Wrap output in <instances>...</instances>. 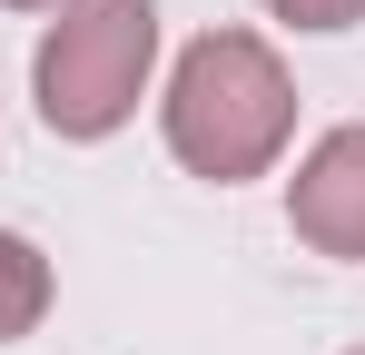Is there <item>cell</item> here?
<instances>
[{
	"label": "cell",
	"mask_w": 365,
	"mask_h": 355,
	"mask_svg": "<svg viewBox=\"0 0 365 355\" xmlns=\"http://www.w3.org/2000/svg\"><path fill=\"white\" fill-rule=\"evenodd\" d=\"M287 128H297V89H287V69H277V50L257 30L187 40L178 79H168V148H178V168L217 178V187L267 178Z\"/></svg>",
	"instance_id": "1"
},
{
	"label": "cell",
	"mask_w": 365,
	"mask_h": 355,
	"mask_svg": "<svg viewBox=\"0 0 365 355\" xmlns=\"http://www.w3.org/2000/svg\"><path fill=\"white\" fill-rule=\"evenodd\" d=\"M158 59V0H60L50 40L30 59L40 89V128L50 138H109Z\"/></svg>",
	"instance_id": "2"
},
{
	"label": "cell",
	"mask_w": 365,
	"mask_h": 355,
	"mask_svg": "<svg viewBox=\"0 0 365 355\" xmlns=\"http://www.w3.org/2000/svg\"><path fill=\"white\" fill-rule=\"evenodd\" d=\"M287 227L316 257H365V128H326L287 178Z\"/></svg>",
	"instance_id": "3"
},
{
	"label": "cell",
	"mask_w": 365,
	"mask_h": 355,
	"mask_svg": "<svg viewBox=\"0 0 365 355\" xmlns=\"http://www.w3.org/2000/svg\"><path fill=\"white\" fill-rule=\"evenodd\" d=\"M40 316H50V257H40L30 237L0 227V346H10V336H30Z\"/></svg>",
	"instance_id": "4"
},
{
	"label": "cell",
	"mask_w": 365,
	"mask_h": 355,
	"mask_svg": "<svg viewBox=\"0 0 365 355\" xmlns=\"http://www.w3.org/2000/svg\"><path fill=\"white\" fill-rule=\"evenodd\" d=\"M277 20H297V30H356L365 20V0H267Z\"/></svg>",
	"instance_id": "5"
},
{
	"label": "cell",
	"mask_w": 365,
	"mask_h": 355,
	"mask_svg": "<svg viewBox=\"0 0 365 355\" xmlns=\"http://www.w3.org/2000/svg\"><path fill=\"white\" fill-rule=\"evenodd\" d=\"M10 10H60V0H10Z\"/></svg>",
	"instance_id": "6"
},
{
	"label": "cell",
	"mask_w": 365,
	"mask_h": 355,
	"mask_svg": "<svg viewBox=\"0 0 365 355\" xmlns=\"http://www.w3.org/2000/svg\"><path fill=\"white\" fill-rule=\"evenodd\" d=\"M356 355H365V346H356Z\"/></svg>",
	"instance_id": "7"
}]
</instances>
